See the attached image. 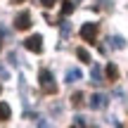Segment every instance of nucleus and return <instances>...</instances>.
Wrapping results in <instances>:
<instances>
[{
  "mask_svg": "<svg viewBox=\"0 0 128 128\" xmlns=\"http://www.w3.org/2000/svg\"><path fill=\"white\" fill-rule=\"evenodd\" d=\"M38 83H40V88H43L45 95H55V92H57V83L52 81V76H50L48 69H40V74H38Z\"/></svg>",
  "mask_w": 128,
  "mask_h": 128,
  "instance_id": "f257e3e1",
  "label": "nucleus"
},
{
  "mask_svg": "<svg viewBox=\"0 0 128 128\" xmlns=\"http://www.w3.org/2000/svg\"><path fill=\"white\" fill-rule=\"evenodd\" d=\"M81 38H83L86 43H90V45H92V43H95V38H97V24H90V22L83 24V26H81Z\"/></svg>",
  "mask_w": 128,
  "mask_h": 128,
  "instance_id": "f03ea898",
  "label": "nucleus"
},
{
  "mask_svg": "<svg viewBox=\"0 0 128 128\" xmlns=\"http://www.w3.org/2000/svg\"><path fill=\"white\" fill-rule=\"evenodd\" d=\"M24 48H26L28 52H40L43 50V38L40 36H28L26 40H24Z\"/></svg>",
  "mask_w": 128,
  "mask_h": 128,
  "instance_id": "7ed1b4c3",
  "label": "nucleus"
},
{
  "mask_svg": "<svg viewBox=\"0 0 128 128\" xmlns=\"http://www.w3.org/2000/svg\"><path fill=\"white\" fill-rule=\"evenodd\" d=\"M14 26H17V31H28V28H31V14L22 12L17 19H14Z\"/></svg>",
  "mask_w": 128,
  "mask_h": 128,
  "instance_id": "20e7f679",
  "label": "nucleus"
},
{
  "mask_svg": "<svg viewBox=\"0 0 128 128\" xmlns=\"http://www.w3.org/2000/svg\"><path fill=\"white\" fill-rule=\"evenodd\" d=\"M104 76H107V81H119V69H116V64H107L104 66Z\"/></svg>",
  "mask_w": 128,
  "mask_h": 128,
  "instance_id": "39448f33",
  "label": "nucleus"
},
{
  "mask_svg": "<svg viewBox=\"0 0 128 128\" xmlns=\"http://www.w3.org/2000/svg\"><path fill=\"white\" fill-rule=\"evenodd\" d=\"M12 116V109H10L7 102H0V121H7Z\"/></svg>",
  "mask_w": 128,
  "mask_h": 128,
  "instance_id": "423d86ee",
  "label": "nucleus"
},
{
  "mask_svg": "<svg viewBox=\"0 0 128 128\" xmlns=\"http://www.w3.org/2000/svg\"><path fill=\"white\" fill-rule=\"evenodd\" d=\"M74 12V2L71 0H62V17H69Z\"/></svg>",
  "mask_w": 128,
  "mask_h": 128,
  "instance_id": "0eeeda50",
  "label": "nucleus"
},
{
  "mask_svg": "<svg viewBox=\"0 0 128 128\" xmlns=\"http://www.w3.org/2000/svg\"><path fill=\"white\" fill-rule=\"evenodd\" d=\"M76 55H78V60H81V62H86V64H88V62H92L86 48H76Z\"/></svg>",
  "mask_w": 128,
  "mask_h": 128,
  "instance_id": "6e6552de",
  "label": "nucleus"
},
{
  "mask_svg": "<svg viewBox=\"0 0 128 128\" xmlns=\"http://www.w3.org/2000/svg\"><path fill=\"white\" fill-rule=\"evenodd\" d=\"M71 104L74 107H81L83 104V95H81V92H74V95H71Z\"/></svg>",
  "mask_w": 128,
  "mask_h": 128,
  "instance_id": "1a4fd4ad",
  "label": "nucleus"
},
{
  "mask_svg": "<svg viewBox=\"0 0 128 128\" xmlns=\"http://www.w3.org/2000/svg\"><path fill=\"white\" fill-rule=\"evenodd\" d=\"M92 97H95V100H90V104H92V107H102V104H104L102 95H92Z\"/></svg>",
  "mask_w": 128,
  "mask_h": 128,
  "instance_id": "9d476101",
  "label": "nucleus"
},
{
  "mask_svg": "<svg viewBox=\"0 0 128 128\" xmlns=\"http://www.w3.org/2000/svg\"><path fill=\"white\" fill-rule=\"evenodd\" d=\"M40 2H43V7H48V10H50V7H55L60 0H40Z\"/></svg>",
  "mask_w": 128,
  "mask_h": 128,
  "instance_id": "9b49d317",
  "label": "nucleus"
},
{
  "mask_svg": "<svg viewBox=\"0 0 128 128\" xmlns=\"http://www.w3.org/2000/svg\"><path fill=\"white\" fill-rule=\"evenodd\" d=\"M14 2H24V0H14Z\"/></svg>",
  "mask_w": 128,
  "mask_h": 128,
  "instance_id": "f8f14e48",
  "label": "nucleus"
},
{
  "mask_svg": "<svg viewBox=\"0 0 128 128\" xmlns=\"http://www.w3.org/2000/svg\"><path fill=\"white\" fill-rule=\"evenodd\" d=\"M119 128H124V126H119Z\"/></svg>",
  "mask_w": 128,
  "mask_h": 128,
  "instance_id": "ddd939ff",
  "label": "nucleus"
},
{
  "mask_svg": "<svg viewBox=\"0 0 128 128\" xmlns=\"http://www.w3.org/2000/svg\"><path fill=\"white\" fill-rule=\"evenodd\" d=\"M0 90H2V88H0Z\"/></svg>",
  "mask_w": 128,
  "mask_h": 128,
  "instance_id": "4468645a",
  "label": "nucleus"
},
{
  "mask_svg": "<svg viewBox=\"0 0 128 128\" xmlns=\"http://www.w3.org/2000/svg\"><path fill=\"white\" fill-rule=\"evenodd\" d=\"M71 128H74V126H71Z\"/></svg>",
  "mask_w": 128,
  "mask_h": 128,
  "instance_id": "2eb2a0df",
  "label": "nucleus"
}]
</instances>
